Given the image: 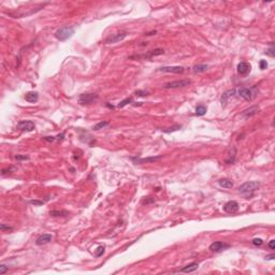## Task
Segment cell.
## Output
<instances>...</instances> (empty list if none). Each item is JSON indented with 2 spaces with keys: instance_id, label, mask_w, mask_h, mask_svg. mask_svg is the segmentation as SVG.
Listing matches in <instances>:
<instances>
[{
  "instance_id": "1",
  "label": "cell",
  "mask_w": 275,
  "mask_h": 275,
  "mask_svg": "<svg viewBox=\"0 0 275 275\" xmlns=\"http://www.w3.org/2000/svg\"><path fill=\"white\" fill-rule=\"evenodd\" d=\"M259 187H260L259 182L250 181V182H246V183H244V184L241 185L240 187H239V191H240L243 196H245L246 198L249 199L250 197H253L254 192H255Z\"/></svg>"
},
{
  "instance_id": "2",
  "label": "cell",
  "mask_w": 275,
  "mask_h": 275,
  "mask_svg": "<svg viewBox=\"0 0 275 275\" xmlns=\"http://www.w3.org/2000/svg\"><path fill=\"white\" fill-rule=\"evenodd\" d=\"M237 95L239 97L243 98L246 101H253L258 95V89L256 86L253 87H242L237 89Z\"/></svg>"
},
{
  "instance_id": "3",
  "label": "cell",
  "mask_w": 275,
  "mask_h": 275,
  "mask_svg": "<svg viewBox=\"0 0 275 275\" xmlns=\"http://www.w3.org/2000/svg\"><path fill=\"white\" fill-rule=\"evenodd\" d=\"M74 28L72 27V26H63V27H61V28L57 29V31L55 32V38H56L57 40L61 41V42H63V41L68 40L69 38H71L73 34H74Z\"/></svg>"
},
{
  "instance_id": "4",
  "label": "cell",
  "mask_w": 275,
  "mask_h": 275,
  "mask_svg": "<svg viewBox=\"0 0 275 275\" xmlns=\"http://www.w3.org/2000/svg\"><path fill=\"white\" fill-rule=\"evenodd\" d=\"M163 54H165V50H163V48H156V50L146 52L145 54L133 55V56H130L129 58H130V59H141V58H144V59H150V58H153L154 56H159V55H163Z\"/></svg>"
},
{
  "instance_id": "5",
  "label": "cell",
  "mask_w": 275,
  "mask_h": 275,
  "mask_svg": "<svg viewBox=\"0 0 275 275\" xmlns=\"http://www.w3.org/2000/svg\"><path fill=\"white\" fill-rule=\"evenodd\" d=\"M191 84L190 80H178V81H172L168 82L166 84L163 85L162 87L165 89H175V88H181V87H186V86H189Z\"/></svg>"
},
{
  "instance_id": "6",
  "label": "cell",
  "mask_w": 275,
  "mask_h": 275,
  "mask_svg": "<svg viewBox=\"0 0 275 275\" xmlns=\"http://www.w3.org/2000/svg\"><path fill=\"white\" fill-rule=\"evenodd\" d=\"M98 96L97 94H94V93H88V94H82L78 96V103L82 104V105H85V104H90V103L95 102V101L98 100Z\"/></svg>"
},
{
  "instance_id": "7",
  "label": "cell",
  "mask_w": 275,
  "mask_h": 275,
  "mask_svg": "<svg viewBox=\"0 0 275 275\" xmlns=\"http://www.w3.org/2000/svg\"><path fill=\"white\" fill-rule=\"evenodd\" d=\"M128 36L127 32H118V33H114L112 36H110L105 39V44H114V43H118L120 41H123L126 37Z\"/></svg>"
},
{
  "instance_id": "8",
  "label": "cell",
  "mask_w": 275,
  "mask_h": 275,
  "mask_svg": "<svg viewBox=\"0 0 275 275\" xmlns=\"http://www.w3.org/2000/svg\"><path fill=\"white\" fill-rule=\"evenodd\" d=\"M229 247H230V245H229V244L224 243V242H222V241H217V242H213V243L209 245V249L211 250V251L220 253V251L227 249V248H229Z\"/></svg>"
},
{
  "instance_id": "9",
  "label": "cell",
  "mask_w": 275,
  "mask_h": 275,
  "mask_svg": "<svg viewBox=\"0 0 275 275\" xmlns=\"http://www.w3.org/2000/svg\"><path fill=\"white\" fill-rule=\"evenodd\" d=\"M36 128V125L32 120H21L17 124V129H19L21 131H27L30 132Z\"/></svg>"
},
{
  "instance_id": "10",
  "label": "cell",
  "mask_w": 275,
  "mask_h": 275,
  "mask_svg": "<svg viewBox=\"0 0 275 275\" xmlns=\"http://www.w3.org/2000/svg\"><path fill=\"white\" fill-rule=\"evenodd\" d=\"M160 72H167V73H176V74H181L184 73L185 68L182 66H169V67H161L158 69Z\"/></svg>"
},
{
  "instance_id": "11",
  "label": "cell",
  "mask_w": 275,
  "mask_h": 275,
  "mask_svg": "<svg viewBox=\"0 0 275 275\" xmlns=\"http://www.w3.org/2000/svg\"><path fill=\"white\" fill-rule=\"evenodd\" d=\"M162 158V155H158V156H153V157H148V158H138V157H132L131 159L135 161L138 165H142V163H150V162H155L157 160H159Z\"/></svg>"
},
{
  "instance_id": "12",
  "label": "cell",
  "mask_w": 275,
  "mask_h": 275,
  "mask_svg": "<svg viewBox=\"0 0 275 275\" xmlns=\"http://www.w3.org/2000/svg\"><path fill=\"white\" fill-rule=\"evenodd\" d=\"M237 95V89L233 88V89H229V90H226L224 94L222 95L220 97V102H222V106H226V104L228 103V101L231 99L232 97H234Z\"/></svg>"
},
{
  "instance_id": "13",
  "label": "cell",
  "mask_w": 275,
  "mask_h": 275,
  "mask_svg": "<svg viewBox=\"0 0 275 275\" xmlns=\"http://www.w3.org/2000/svg\"><path fill=\"white\" fill-rule=\"evenodd\" d=\"M224 209H225V212L229 213V214H234L239 211V203L234 200L228 201L224 205Z\"/></svg>"
},
{
  "instance_id": "14",
  "label": "cell",
  "mask_w": 275,
  "mask_h": 275,
  "mask_svg": "<svg viewBox=\"0 0 275 275\" xmlns=\"http://www.w3.org/2000/svg\"><path fill=\"white\" fill-rule=\"evenodd\" d=\"M259 112H260L259 106L258 105H251L250 108H248V109L244 110L243 112H242V116L245 117V118H249V117H251V116L257 115Z\"/></svg>"
},
{
  "instance_id": "15",
  "label": "cell",
  "mask_w": 275,
  "mask_h": 275,
  "mask_svg": "<svg viewBox=\"0 0 275 275\" xmlns=\"http://www.w3.org/2000/svg\"><path fill=\"white\" fill-rule=\"evenodd\" d=\"M53 237L52 234H48V233H44V234H41L39 238L36 240V245L38 246H42V245H45V244H48L52 241Z\"/></svg>"
},
{
  "instance_id": "16",
  "label": "cell",
  "mask_w": 275,
  "mask_h": 275,
  "mask_svg": "<svg viewBox=\"0 0 275 275\" xmlns=\"http://www.w3.org/2000/svg\"><path fill=\"white\" fill-rule=\"evenodd\" d=\"M250 71V65L246 61H241L238 65V72L241 75H246Z\"/></svg>"
},
{
  "instance_id": "17",
  "label": "cell",
  "mask_w": 275,
  "mask_h": 275,
  "mask_svg": "<svg viewBox=\"0 0 275 275\" xmlns=\"http://www.w3.org/2000/svg\"><path fill=\"white\" fill-rule=\"evenodd\" d=\"M25 100L29 103H36L39 100V94L37 91H29L25 95Z\"/></svg>"
},
{
  "instance_id": "18",
  "label": "cell",
  "mask_w": 275,
  "mask_h": 275,
  "mask_svg": "<svg viewBox=\"0 0 275 275\" xmlns=\"http://www.w3.org/2000/svg\"><path fill=\"white\" fill-rule=\"evenodd\" d=\"M198 268H199V264H198L197 262H191V263H189V264H187L186 266H184V268H182V269L180 270V272L191 273V272H194V271H196Z\"/></svg>"
},
{
  "instance_id": "19",
  "label": "cell",
  "mask_w": 275,
  "mask_h": 275,
  "mask_svg": "<svg viewBox=\"0 0 275 275\" xmlns=\"http://www.w3.org/2000/svg\"><path fill=\"white\" fill-rule=\"evenodd\" d=\"M207 69H209V66L204 65V63H202V65H196V66L192 67V72H194V74H199V73H203V72L207 71Z\"/></svg>"
},
{
  "instance_id": "20",
  "label": "cell",
  "mask_w": 275,
  "mask_h": 275,
  "mask_svg": "<svg viewBox=\"0 0 275 275\" xmlns=\"http://www.w3.org/2000/svg\"><path fill=\"white\" fill-rule=\"evenodd\" d=\"M218 185L222 188H232L233 187V183L232 181L228 180V178H220L218 180Z\"/></svg>"
},
{
  "instance_id": "21",
  "label": "cell",
  "mask_w": 275,
  "mask_h": 275,
  "mask_svg": "<svg viewBox=\"0 0 275 275\" xmlns=\"http://www.w3.org/2000/svg\"><path fill=\"white\" fill-rule=\"evenodd\" d=\"M50 215L53 216V217H63V216H67L69 215V213L67 211H57V209H54V211H51Z\"/></svg>"
},
{
  "instance_id": "22",
  "label": "cell",
  "mask_w": 275,
  "mask_h": 275,
  "mask_svg": "<svg viewBox=\"0 0 275 275\" xmlns=\"http://www.w3.org/2000/svg\"><path fill=\"white\" fill-rule=\"evenodd\" d=\"M110 123L108 122V120H102V122L98 123V124H96V125L93 127V130H100V129H103L104 127H106V126H109Z\"/></svg>"
},
{
  "instance_id": "23",
  "label": "cell",
  "mask_w": 275,
  "mask_h": 275,
  "mask_svg": "<svg viewBox=\"0 0 275 275\" xmlns=\"http://www.w3.org/2000/svg\"><path fill=\"white\" fill-rule=\"evenodd\" d=\"M235 157H237V150H233V153H230L229 154V157L226 159V163H228V165H231V163H234L235 161Z\"/></svg>"
},
{
  "instance_id": "24",
  "label": "cell",
  "mask_w": 275,
  "mask_h": 275,
  "mask_svg": "<svg viewBox=\"0 0 275 275\" xmlns=\"http://www.w3.org/2000/svg\"><path fill=\"white\" fill-rule=\"evenodd\" d=\"M205 113H206V106L198 105L196 108V115L197 116H203Z\"/></svg>"
},
{
  "instance_id": "25",
  "label": "cell",
  "mask_w": 275,
  "mask_h": 275,
  "mask_svg": "<svg viewBox=\"0 0 275 275\" xmlns=\"http://www.w3.org/2000/svg\"><path fill=\"white\" fill-rule=\"evenodd\" d=\"M132 98L131 97H129V98H126V99H124L123 101H120V102L117 104V108H124V106H126L127 104H129V103H131L132 102Z\"/></svg>"
},
{
  "instance_id": "26",
  "label": "cell",
  "mask_w": 275,
  "mask_h": 275,
  "mask_svg": "<svg viewBox=\"0 0 275 275\" xmlns=\"http://www.w3.org/2000/svg\"><path fill=\"white\" fill-rule=\"evenodd\" d=\"M181 128H182L181 125H175V126H173V127H171V128L163 129V132H166V133H170V132H173V131H177V130H180Z\"/></svg>"
},
{
  "instance_id": "27",
  "label": "cell",
  "mask_w": 275,
  "mask_h": 275,
  "mask_svg": "<svg viewBox=\"0 0 275 275\" xmlns=\"http://www.w3.org/2000/svg\"><path fill=\"white\" fill-rule=\"evenodd\" d=\"M251 243H253V245H255V246H261L263 244V240L260 238H256L251 241Z\"/></svg>"
},
{
  "instance_id": "28",
  "label": "cell",
  "mask_w": 275,
  "mask_h": 275,
  "mask_svg": "<svg viewBox=\"0 0 275 275\" xmlns=\"http://www.w3.org/2000/svg\"><path fill=\"white\" fill-rule=\"evenodd\" d=\"M103 253H104V246H99L96 249V254H95V256L96 257H100L103 255Z\"/></svg>"
},
{
  "instance_id": "29",
  "label": "cell",
  "mask_w": 275,
  "mask_h": 275,
  "mask_svg": "<svg viewBox=\"0 0 275 275\" xmlns=\"http://www.w3.org/2000/svg\"><path fill=\"white\" fill-rule=\"evenodd\" d=\"M266 55H269L270 57H274L275 56V50H274V47H273L272 44H271V47L266 50Z\"/></svg>"
},
{
  "instance_id": "30",
  "label": "cell",
  "mask_w": 275,
  "mask_h": 275,
  "mask_svg": "<svg viewBox=\"0 0 275 275\" xmlns=\"http://www.w3.org/2000/svg\"><path fill=\"white\" fill-rule=\"evenodd\" d=\"M148 91L146 90H137L135 91V95H137L138 97H146V96H148Z\"/></svg>"
},
{
  "instance_id": "31",
  "label": "cell",
  "mask_w": 275,
  "mask_h": 275,
  "mask_svg": "<svg viewBox=\"0 0 275 275\" xmlns=\"http://www.w3.org/2000/svg\"><path fill=\"white\" fill-rule=\"evenodd\" d=\"M259 65H260V69H261V70H264V69L268 68V63H266V60L261 59L260 60Z\"/></svg>"
},
{
  "instance_id": "32",
  "label": "cell",
  "mask_w": 275,
  "mask_h": 275,
  "mask_svg": "<svg viewBox=\"0 0 275 275\" xmlns=\"http://www.w3.org/2000/svg\"><path fill=\"white\" fill-rule=\"evenodd\" d=\"M0 229H1V231H6V230H8V231H12V230H13V227H10V226H6L4 224H2V225L0 226Z\"/></svg>"
},
{
  "instance_id": "33",
  "label": "cell",
  "mask_w": 275,
  "mask_h": 275,
  "mask_svg": "<svg viewBox=\"0 0 275 275\" xmlns=\"http://www.w3.org/2000/svg\"><path fill=\"white\" fill-rule=\"evenodd\" d=\"M14 170H15V168H14V167H10L9 169H3L2 170V175H6V174H8V173L10 174V173H12Z\"/></svg>"
},
{
  "instance_id": "34",
  "label": "cell",
  "mask_w": 275,
  "mask_h": 275,
  "mask_svg": "<svg viewBox=\"0 0 275 275\" xmlns=\"http://www.w3.org/2000/svg\"><path fill=\"white\" fill-rule=\"evenodd\" d=\"M28 203L33 204V205H42L44 202L43 201H40V200H30V201H28Z\"/></svg>"
},
{
  "instance_id": "35",
  "label": "cell",
  "mask_w": 275,
  "mask_h": 275,
  "mask_svg": "<svg viewBox=\"0 0 275 275\" xmlns=\"http://www.w3.org/2000/svg\"><path fill=\"white\" fill-rule=\"evenodd\" d=\"M9 270V266H6V264H1L0 266V274H4Z\"/></svg>"
},
{
  "instance_id": "36",
  "label": "cell",
  "mask_w": 275,
  "mask_h": 275,
  "mask_svg": "<svg viewBox=\"0 0 275 275\" xmlns=\"http://www.w3.org/2000/svg\"><path fill=\"white\" fill-rule=\"evenodd\" d=\"M43 140L47 141V142H55V141H57V138L56 137H43Z\"/></svg>"
},
{
  "instance_id": "37",
  "label": "cell",
  "mask_w": 275,
  "mask_h": 275,
  "mask_svg": "<svg viewBox=\"0 0 275 275\" xmlns=\"http://www.w3.org/2000/svg\"><path fill=\"white\" fill-rule=\"evenodd\" d=\"M15 159H17V160H28L29 157L26 156V155H24V156H23V155H16Z\"/></svg>"
},
{
  "instance_id": "38",
  "label": "cell",
  "mask_w": 275,
  "mask_h": 275,
  "mask_svg": "<svg viewBox=\"0 0 275 275\" xmlns=\"http://www.w3.org/2000/svg\"><path fill=\"white\" fill-rule=\"evenodd\" d=\"M268 246L271 248V249H275V240H271L270 243L268 244Z\"/></svg>"
},
{
  "instance_id": "39",
  "label": "cell",
  "mask_w": 275,
  "mask_h": 275,
  "mask_svg": "<svg viewBox=\"0 0 275 275\" xmlns=\"http://www.w3.org/2000/svg\"><path fill=\"white\" fill-rule=\"evenodd\" d=\"M157 33V30H152V31L150 32H146V33L144 34V36H147V37H150V36H154V34Z\"/></svg>"
},
{
  "instance_id": "40",
  "label": "cell",
  "mask_w": 275,
  "mask_h": 275,
  "mask_svg": "<svg viewBox=\"0 0 275 275\" xmlns=\"http://www.w3.org/2000/svg\"><path fill=\"white\" fill-rule=\"evenodd\" d=\"M274 257H275V256H274V255H273V254H272V255H269V256H266V259H268V260H272V259H274Z\"/></svg>"
},
{
  "instance_id": "41",
  "label": "cell",
  "mask_w": 275,
  "mask_h": 275,
  "mask_svg": "<svg viewBox=\"0 0 275 275\" xmlns=\"http://www.w3.org/2000/svg\"><path fill=\"white\" fill-rule=\"evenodd\" d=\"M106 106H108V108H110V109H114V106L111 105V104H109V103H106Z\"/></svg>"
}]
</instances>
